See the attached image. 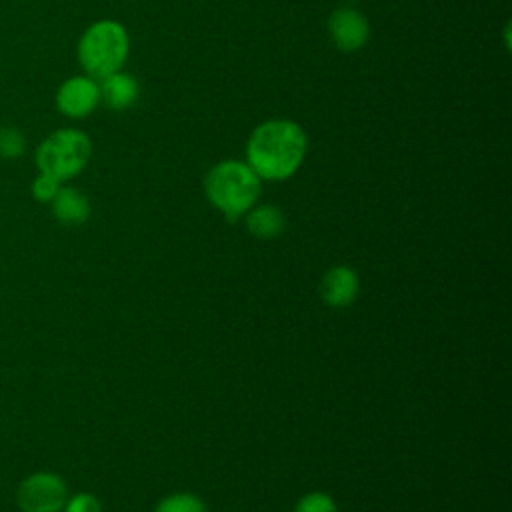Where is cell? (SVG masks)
<instances>
[{
  "label": "cell",
  "mask_w": 512,
  "mask_h": 512,
  "mask_svg": "<svg viewBox=\"0 0 512 512\" xmlns=\"http://www.w3.org/2000/svg\"><path fill=\"white\" fill-rule=\"evenodd\" d=\"M306 148L308 138L296 122L266 120L248 138L246 164L260 180H286L300 168Z\"/></svg>",
  "instance_id": "6da1fadb"
},
{
  "label": "cell",
  "mask_w": 512,
  "mask_h": 512,
  "mask_svg": "<svg viewBox=\"0 0 512 512\" xmlns=\"http://www.w3.org/2000/svg\"><path fill=\"white\" fill-rule=\"evenodd\" d=\"M284 226H286V218L278 206L262 204V206H252L246 212V228L252 236L260 240H272L280 236Z\"/></svg>",
  "instance_id": "8fae6325"
},
{
  "label": "cell",
  "mask_w": 512,
  "mask_h": 512,
  "mask_svg": "<svg viewBox=\"0 0 512 512\" xmlns=\"http://www.w3.org/2000/svg\"><path fill=\"white\" fill-rule=\"evenodd\" d=\"M154 512H208V508L202 502V498H198L196 494L176 492V494L162 498L156 504Z\"/></svg>",
  "instance_id": "7c38bea8"
},
{
  "label": "cell",
  "mask_w": 512,
  "mask_h": 512,
  "mask_svg": "<svg viewBox=\"0 0 512 512\" xmlns=\"http://www.w3.org/2000/svg\"><path fill=\"white\" fill-rule=\"evenodd\" d=\"M62 182H58L56 178L48 176V174H42L38 172V176L32 180V196L36 202H42V204H50L52 198L56 196V192L60 190Z\"/></svg>",
  "instance_id": "9a60e30c"
},
{
  "label": "cell",
  "mask_w": 512,
  "mask_h": 512,
  "mask_svg": "<svg viewBox=\"0 0 512 512\" xmlns=\"http://www.w3.org/2000/svg\"><path fill=\"white\" fill-rule=\"evenodd\" d=\"M294 512H338V508L332 496L324 492H308L296 502Z\"/></svg>",
  "instance_id": "5bb4252c"
},
{
  "label": "cell",
  "mask_w": 512,
  "mask_h": 512,
  "mask_svg": "<svg viewBox=\"0 0 512 512\" xmlns=\"http://www.w3.org/2000/svg\"><path fill=\"white\" fill-rule=\"evenodd\" d=\"M66 500V482L54 472H32L20 482L16 492L22 512H60Z\"/></svg>",
  "instance_id": "5b68a950"
},
{
  "label": "cell",
  "mask_w": 512,
  "mask_h": 512,
  "mask_svg": "<svg viewBox=\"0 0 512 512\" xmlns=\"http://www.w3.org/2000/svg\"><path fill=\"white\" fill-rule=\"evenodd\" d=\"M130 50L126 28L116 20H98L90 24L78 40V62L86 76L102 80L122 70Z\"/></svg>",
  "instance_id": "3957f363"
},
{
  "label": "cell",
  "mask_w": 512,
  "mask_h": 512,
  "mask_svg": "<svg viewBox=\"0 0 512 512\" xmlns=\"http://www.w3.org/2000/svg\"><path fill=\"white\" fill-rule=\"evenodd\" d=\"M54 100L60 114L72 120H82L100 104V84L86 74L70 76L58 86Z\"/></svg>",
  "instance_id": "8992f818"
},
{
  "label": "cell",
  "mask_w": 512,
  "mask_h": 512,
  "mask_svg": "<svg viewBox=\"0 0 512 512\" xmlns=\"http://www.w3.org/2000/svg\"><path fill=\"white\" fill-rule=\"evenodd\" d=\"M328 30L332 42L344 52H354L362 48L370 32L366 18L354 8L334 10L328 20Z\"/></svg>",
  "instance_id": "52a82bcc"
},
{
  "label": "cell",
  "mask_w": 512,
  "mask_h": 512,
  "mask_svg": "<svg viewBox=\"0 0 512 512\" xmlns=\"http://www.w3.org/2000/svg\"><path fill=\"white\" fill-rule=\"evenodd\" d=\"M92 140L78 128H58L48 134L34 152L38 172L66 182L76 178L90 162Z\"/></svg>",
  "instance_id": "277c9868"
},
{
  "label": "cell",
  "mask_w": 512,
  "mask_h": 512,
  "mask_svg": "<svg viewBox=\"0 0 512 512\" xmlns=\"http://www.w3.org/2000/svg\"><path fill=\"white\" fill-rule=\"evenodd\" d=\"M262 180L240 160H222L212 166L204 178L208 202L228 220L246 214L258 200Z\"/></svg>",
  "instance_id": "7a4b0ae2"
},
{
  "label": "cell",
  "mask_w": 512,
  "mask_h": 512,
  "mask_svg": "<svg viewBox=\"0 0 512 512\" xmlns=\"http://www.w3.org/2000/svg\"><path fill=\"white\" fill-rule=\"evenodd\" d=\"M26 152V138L16 126L0 128V156L4 160H16Z\"/></svg>",
  "instance_id": "4fadbf2b"
},
{
  "label": "cell",
  "mask_w": 512,
  "mask_h": 512,
  "mask_svg": "<svg viewBox=\"0 0 512 512\" xmlns=\"http://www.w3.org/2000/svg\"><path fill=\"white\" fill-rule=\"evenodd\" d=\"M360 290V280L354 268L336 264L326 270L320 280V298L332 308L350 306Z\"/></svg>",
  "instance_id": "ba28073f"
},
{
  "label": "cell",
  "mask_w": 512,
  "mask_h": 512,
  "mask_svg": "<svg viewBox=\"0 0 512 512\" xmlns=\"http://www.w3.org/2000/svg\"><path fill=\"white\" fill-rule=\"evenodd\" d=\"M62 510L64 512H102V504L94 494L78 492L66 500Z\"/></svg>",
  "instance_id": "2e32d148"
},
{
  "label": "cell",
  "mask_w": 512,
  "mask_h": 512,
  "mask_svg": "<svg viewBox=\"0 0 512 512\" xmlns=\"http://www.w3.org/2000/svg\"><path fill=\"white\" fill-rule=\"evenodd\" d=\"M100 84V100L112 108V110H124L130 108L138 98V82L132 74H126L122 70L102 78Z\"/></svg>",
  "instance_id": "30bf717a"
},
{
  "label": "cell",
  "mask_w": 512,
  "mask_h": 512,
  "mask_svg": "<svg viewBox=\"0 0 512 512\" xmlns=\"http://www.w3.org/2000/svg\"><path fill=\"white\" fill-rule=\"evenodd\" d=\"M50 206L56 220L66 226H80L90 218V202L86 194L74 186H60Z\"/></svg>",
  "instance_id": "9c48e42d"
}]
</instances>
